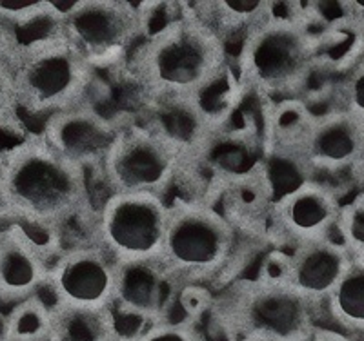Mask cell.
<instances>
[{
  "instance_id": "cell-16",
  "label": "cell",
  "mask_w": 364,
  "mask_h": 341,
  "mask_svg": "<svg viewBox=\"0 0 364 341\" xmlns=\"http://www.w3.org/2000/svg\"><path fill=\"white\" fill-rule=\"evenodd\" d=\"M0 220V305H15L46 291L50 259L60 247L18 222Z\"/></svg>"
},
{
  "instance_id": "cell-28",
  "label": "cell",
  "mask_w": 364,
  "mask_h": 341,
  "mask_svg": "<svg viewBox=\"0 0 364 341\" xmlns=\"http://www.w3.org/2000/svg\"><path fill=\"white\" fill-rule=\"evenodd\" d=\"M304 341H352V337L348 336V334L341 332V330L317 327Z\"/></svg>"
},
{
  "instance_id": "cell-5",
  "label": "cell",
  "mask_w": 364,
  "mask_h": 341,
  "mask_svg": "<svg viewBox=\"0 0 364 341\" xmlns=\"http://www.w3.org/2000/svg\"><path fill=\"white\" fill-rule=\"evenodd\" d=\"M164 269L178 285L224 287L228 274L235 276V265L252 262L246 247L240 251L235 230L217 207L203 200L171 196L170 218L159 256Z\"/></svg>"
},
{
  "instance_id": "cell-30",
  "label": "cell",
  "mask_w": 364,
  "mask_h": 341,
  "mask_svg": "<svg viewBox=\"0 0 364 341\" xmlns=\"http://www.w3.org/2000/svg\"><path fill=\"white\" fill-rule=\"evenodd\" d=\"M360 6H363V11H364V2H360Z\"/></svg>"
},
{
  "instance_id": "cell-3",
  "label": "cell",
  "mask_w": 364,
  "mask_h": 341,
  "mask_svg": "<svg viewBox=\"0 0 364 341\" xmlns=\"http://www.w3.org/2000/svg\"><path fill=\"white\" fill-rule=\"evenodd\" d=\"M326 22L314 2H273V9L232 53L242 95L261 102L306 100L323 67Z\"/></svg>"
},
{
  "instance_id": "cell-18",
  "label": "cell",
  "mask_w": 364,
  "mask_h": 341,
  "mask_svg": "<svg viewBox=\"0 0 364 341\" xmlns=\"http://www.w3.org/2000/svg\"><path fill=\"white\" fill-rule=\"evenodd\" d=\"M48 341H122V334L113 307L51 303Z\"/></svg>"
},
{
  "instance_id": "cell-27",
  "label": "cell",
  "mask_w": 364,
  "mask_h": 341,
  "mask_svg": "<svg viewBox=\"0 0 364 341\" xmlns=\"http://www.w3.org/2000/svg\"><path fill=\"white\" fill-rule=\"evenodd\" d=\"M177 305L184 313V320L197 321L203 314L210 313L213 296L204 285H182L177 296Z\"/></svg>"
},
{
  "instance_id": "cell-1",
  "label": "cell",
  "mask_w": 364,
  "mask_h": 341,
  "mask_svg": "<svg viewBox=\"0 0 364 341\" xmlns=\"http://www.w3.org/2000/svg\"><path fill=\"white\" fill-rule=\"evenodd\" d=\"M93 211V178L38 133L0 152V218L60 247L64 230L75 225L82 223L91 235Z\"/></svg>"
},
{
  "instance_id": "cell-2",
  "label": "cell",
  "mask_w": 364,
  "mask_h": 341,
  "mask_svg": "<svg viewBox=\"0 0 364 341\" xmlns=\"http://www.w3.org/2000/svg\"><path fill=\"white\" fill-rule=\"evenodd\" d=\"M166 21L149 22L120 71L141 96H204L233 80L226 42L195 13L191 2H166Z\"/></svg>"
},
{
  "instance_id": "cell-8",
  "label": "cell",
  "mask_w": 364,
  "mask_h": 341,
  "mask_svg": "<svg viewBox=\"0 0 364 341\" xmlns=\"http://www.w3.org/2000/svg\"><path fill=\"white\" fill-rule=\"evenodd\" d=\"M239 99L233 77L204 96H141L129 116L170 145L184 164L206 145Z\"/></svg>"
},
{
  "instance_id": "cell-10",
  "label": "cell",
  "mask_w": 364,
  "mask_h": 341,
  "mask_svg": "<svg viewBox=\"0 0 364 341\" xmlns=\"http://www.w3.org/2000/svg\"><path fill=\"white\" fill-rule=\"evenodd\" d=\"M178 169L177 152L129 116L104 158L97 180L106 194H154L170 200Z\"/></svg>"
},
{
  "instance_id": "cell-7",
  "label": "cell",
  "mask_w": 364,
  "mask_h": 341,
  "mask_svg": "<svg viewBox=\"0 0 364 341\" xmlns=\"http://www.w3.org/2000/svg\"><path fill=\"white\" fill-rule=\"evenodd\" d=\"M57 33L79 51L97 73L124 69L132 50L149 28L161 2L57 0Z\"/></svg>"
},
{
  "instance_id": "cell-11",
  "label": "cell",
  "mask_w": 364,
  "mask_h": 341,
  "mask_svg": "<svg viewBox=\"0 0 364 341\" xmlns=\"http://www.w3.org/2000/svg\"><path fill=\"white\" fill-rule=\"evenodd\" d=\"M350 262L352 255L337 236H331L290 249H269L257 272L282 281L315 307L323 308Z\"/></svg>"
},
{
  "instance_id": "cell-12",
  "label": "cell",
  "mask_w": 364,
  "mask_h": 341,
  "mask_svg": "<svg viewBox=\"0 0 364 341\" xmlns=\"http://www.w3.org/2000/svg\"><path fill=\"white\" fill-rule=\"evenodd\" d=\"M46 291L51 303L113 307L115 262L93 242L68 243L51 256Z\"/></svg>"
},
{
  "instance_id": "cell-9",
  "label": "cell",
  "mask_w": 364,
  "mask_h": 341,
  "mask_svg": "<svg viewBox=\"0 0 364 341\" xmlns=\"http://www.w3.org/2000/svg\"><path fill=\"white\" fill-rule=\"evenodd\" d=\"M170 218V200L154 194L109 193L91 218V242L115 263L159 259Z\"/></svg>"
},
{
  "instance_id": "cell-6",
  "label": "cell",
  "mask_w": 364,
  "mask_h": 341,
  "mask_svg": "<svg viewBox=\"0 0 364 341\" xmlns=\"http://www.w3.org/2000/svg\"><path fill=\"white\" fill-rule=\"evenodd\" d=\"M211 308L237 341H304L315 329L321 308L282 281L257 272L230 284Z\"/></svg>"
},
{
  "instance_id": "cell-26",
  "label": "cell",
  "mask_w": 364,
  "mask_h": 341,
  "mask_svg": "<svg viewBox=\"0 0 364 341\" xmlns=\"http://www.w3.org/2000/svg\"><path fill=\"white\" fill-rule=\"evenodd\" d=\"M193 323L190 320H162L146 325L144 329L122 341H206Z\"/></svg>"
},
{
  "instance_id": "cell-20",
  "label": "cell",
  "mask_w": 364,
  "mask_h": 341,
  "mask_svg": "<svg viewBox=\"0 0 364 341\" xmlns=\"http://www.w3.org/2000/svg\"><path fill=\"white\" fill-rule=\"evenodd\" d=\"M323 308L344 334H364V259L352 258Z\"/></svg>"
},
{
  "instance_id": "cell-4",
  "label": "cell",
  "mask_w": 364,
  "mask_h": 341,
  "mask_svg": "<svg viewBox=\"0 0 364 341\" xmlns=\"http://www.w3.org/2000/svg\"><path fill=\"white\" fill-rule=\"evenodd\" d=\"M21 115L50 118L82 104H100L109 87L60 33L38 35L9 51Z\"/></svg>"
},
{
  "instance_id": "cell-13",
  "label": "cell",
  "mask_w": 364,
  "mask_h": 341,
  "mask_svg": "<svg viewBox=\"0 0 364 341\" xmlns=\"http://www.w3.org/2000/svg\"><path fill=\"white\" fill-rule=\"evenodd\" d=\"M128 118L129 113L109 115L99 104H82L46 118L38 135L97 180L104 158Z\"/></svg>"
},
{
  "instance_id": "cell-15",
  "label": "cell",
  "mask_w": 364,
  "mask_h": 341,
  "mask_svg": "<svg viewBox=\"0 0 364 341\" xmlns=\"http://www.w3.org/2000/svg\"><path fill=\"white\" fill-rule=\"evenodd\" d=\"M301 151L318 181L359 173L364 167V120L341 107L314 111Z\"/></svg>"
},
{
  "instance_id": "cell-24",
  "label": "cell",
  "mask_w": 364,
  "mask_h": 341,
  "mask_svg": "<svg viewBox=\"0 0 364 341\" xmlns=\"http://www.w3.org/2000/svg\"><path fill=\"white\" fill-rule=\"evenodd\" d=\"M0 131H22V115L8 51H0Z\"/></svg>"
},
{
  "instance_id": "cell-22",
  "label": "cell",
  "mask_w": 364,
  "mask_h": 341,
  "mask_svg": "<svg viewBox=\"0 0 364 341\" xmlns=\"http://www.w3.org/2000/svg\"><path fill=\"white\" fill-rule=\"evenodd\" d=\"M11 341H48L51 303L42 294L11 305L8 311Z\"/></svg>"
},
{
  "instance_id": "cell-21",
  "label": "cell",
  "mask_w": 364,
  "mask_h": 341,
  "mask_svg": "<svg viewBox=\"0 0 364 341\" xmlns=\"http://www.w3.org/2000/svg\"><path fill=\"white\" fill-rule=\"evenodd\" d=\"M60 9L57 0H0L2 28L37 29L38 33L57 31Z\"/></svg>"
},
{
  "instance_id": "cell-14",
  "label": "cell",
  "mask_w": 364,
  "mask_h": 341,
  "mask_svg": "<svg viewBox=\"0 0 364 341\" xmlns=\"http://www.w3.org/2000/svg\"><path fill=\"white\" fill-rule=\"evenodd\" d=\"M341 193L324 181H310L273 201L268 222L269 249H290L336 236Z\"/></svg>"
},
{
  "instance_id": "cell-23",
  "label": "cell",
  "mask_w": 364,
  "mask_h": 341,
  "mask_svg": "<svg viewBox=\"0 0 364 341\" xmlns=\"http://www.w3.org/2000/svg\"><path fill=\"white\" fill-rule=\"evenodd\" d=\"M336 236L352 258L364 259V189L341 201Z\"/></svg>"
},
{
  "instance_id": "cell-25",
  "label": "cell",
  "mask_w": 364,
  "mask_h": 341,
  "mask_svg": "<svg viewBox=\"0 0 364 341\" xmlns=\"http://www.w3.org/2000/svg\"><path fill=\"white\" fill-rule=\"evenodd\" d=\"M343 77L344 79L331 91L336 100L333 107L346 109L364 120V55Z\"/></svg>"
},
{
  "instance_id": "cell-29",
  "label": "cell",
  "mask_w": 364,
  "mask_h": 341,
  "mask_svg": "<svg viewBox=\"0 0 364 341\" xmlns=\"http://www.w3.org/2000/svg\"><path fill=\"white\" fill-rule=\"evenodd\" d=\"M0 341H11V327H9L8 311L0 305Z\"/></svg>"
},
{
  "instance_id": "cell-19",
  "label": "cell",
  "mask_w": 364,
  "mask_h": 341,
  "mask_svg": "<svg viewBox=\"0 0 364 341\" xmlns=\"http://www.w3.org/2000/svg\"><path fill=\"white\" fill-rule=\"evenodd\" d=\"M197 17L206 22L232 53V45L255 28L273 9V2L266 0H217V2H191Z\"/></svg>"
},
{
  "instance_id": "cell-17",
  "label": "cell",
  "mask_w": 364,
  "mask_h": 341,
  "mask_svg": "<svg viewBox=\"0 0 364 341\" xmlns=\"http://www.w3.org/2000/svg\"><path fill=\"white\" fill-rule=\"evenodd\" d=\"M181 285L166 271L161 259L115 263V316L146 325L166 320L177 305Z\"/></svg>"
}]
</instances>
